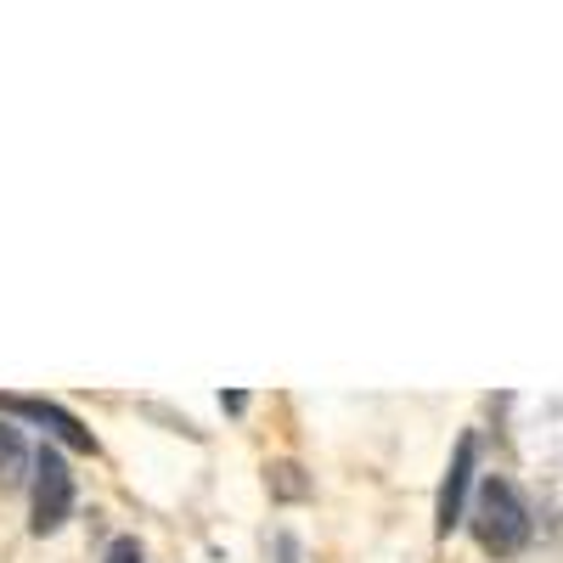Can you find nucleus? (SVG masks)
<instances>
[{
	"mask_svg": "<svg viewBox=\"0 0 563 563\" xmlns=\"http://www.w3.org/2000/svg\"><path fill=\"white\" fill-rule=\"evenodd\" d=\"M0 411L7 417H29V422H40V429H52L63 445H74V451H97V440H90V429L74 417V411H63V406H52V400H34V395H0Z\"/></svg>",
	"mask_w": 563,
	"mask_h": 563,
	"instance_id": "nucleus-3",
	"label": "nucleus"
},
{
	"mask_svg": "<svg viewBox=\"0 0 563 563\" xmlns=\"http://www.w3.org/2000/svg\"><path fill=\"white\" fill-rule=\"evenodd\" d=\"M29 467H34V456H29L23 434L0 422V485H23V479H34Z\"/></svg>",
	"mask_w": 563,
	"mask_h": 563,
	"instance_id": "nucleus-5",
	"label": "nucleus"
},
{
	"mask_svg": "<svg viewBox=\"0 0 563 563\" xmlns=\"http://www.w3.org/2000/svg\"><path fill=\"white\" fill-rule=\"evenodd\" d=\"M271 474H276V496H305V479H299V467H294V462L271 467Z\"/></svg>",
	"mask_w": 563,
	"mask_h": 563,
	"instance_id": "nucleus-6",
	"label": "nucleus"
},
{
	"mask_svg": "<svg viewBox=\"0 0 563 563\" xmlns=\"http://www.w3.org/2000/svg\"><path fill=\"white\" fill-rule=\"evenodd\" d=\"M474 434H462L456 440V456H451V474H445V485H440V507H434V530L440 536H451L456 525H462V501H467V479H474Z\"/></svg>",
	"mask_w": 563,
	"mask_h": 563,
	"instance_id": "nucleus-4",
	"label": "nucleus"
},
{
	"mask_svg": "<svg viewBox=\"0 0 563 563\" xmlns=\"http://www.w3.org/2000/svg\"><path fill=\"white\" fill-rule=\"evenodd\" d=\"M68 512H74V474H68V462H63L52 445H40V451H34L29 530H34V536H57V530L68 525Z\"/></svg>",
	"mask_w": 563,
	"mask_h": 563,
	"instance_id": "nucleus-2",
	"label": "nucleus"
},
{
	"mask_svg": "<svg viewBox=\"0 0 563 563\" xmlns=\"http://www.w3.org/2000/svg\"><path fill=\"white\" fill-rule=\"evenodd\" d=\"M467 519H474L479 547L496 552V558H512V552L530 547V512H525L519 490H512L507 479H485V485H479V501H474V512H467Z\"/></svg>",
	"mask_w": 563,
	"mask_h": 563,
	"instance_id": "nucleus-1",
	"label": "nucleus"
},
{
	"mask_svg": "<svg viewBox=\"0 0 563 563\" xmlns=\"http://www.w3.org/2000/svg\"><path fill=\"white\" fill-rule=\"evenodd\" d=\"M102 563H141V547H135L130 536H119V541L108 547V558H102Z\"/></svg>",
	"mask_w": 563,
	"mask_h": 563,
	"instance_id": "nucleus-7",
	"label": "nucleus"
}]
</instances>
